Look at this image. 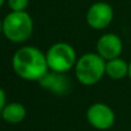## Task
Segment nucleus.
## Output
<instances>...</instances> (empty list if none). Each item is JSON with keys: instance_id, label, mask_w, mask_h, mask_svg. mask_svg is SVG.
<instances>
[{"instance_id": "obj_11", "label": "nucleus", "mask_w": 131, "mask_h": 131, "mask_svg": "<svg viewBox=\"0 0 131 131\" xmlns=\"http://www.w3.org/2000/svg\"><path fill=\"white\" fill-rule=\"evenodd\" d=\"M6 2L10 12H25L30 0H7Z\"/></svg>"}, {"instance_id": "obj_14", "label": "nucleus", "mask_w": 131, "mask_h": 131, "mask_svg": "<svg viewBox=\"0 0 131 131\" xmlns=\"http://www.w3.org/2000/svg\"><path fill=\"white\" fill-rule=\"evenodd\" d=\"M2 35V20L0 18V36Z\"/></svg>"}, {"instance_id": "obj_3", "label": "nucleus", "mask_w": 131, "mask_h": 131, "mask_svg": "<svg viewBox=\"0 0 131 131\" xmlns=\"http://www.w3.org/2000/svg\"><path fill=\"white\" fill-rule=\"evenodd\" d=\"M74 71L81 84L95 85L106 75V61L98 53H85L77 59Z\"/></svg>"}, {"instance_id": "obj_6", "label": "nucleus", "mask_w": 131, "mask_h": 131, "mask_svg": "<svg viewBox=\"0 0 131 131\" xmlns=\"http://www.w3.org/2000/svg\"><path fill=\"white\" fill-rule=\"evenodd\" d=\"M86 23L93 30H104L114 20V9L108 2L98 1L89 7L85 15Z\"/></svg>"}, {"instance_id": "obj_1", "label": "nucleus", "mask_w": 131, "mask_h": 131, "mask_svg": "<svg viewBox=\"0 0 131 131\" xmlns=\"http://www.w3.org/2000/svg\"><path fill=\"white\" fill-rule=\"evenodd\" d=\"M12 68L24 81H40L48 71L46 54L35 46H22L13 54Z\"/></svg>"}, {"instance_id": "obj_8", "label": "nucleus", "mask_w": 131, "mask_h": 131, "mask_svg": "<svg viewBox=\"0 0 131 131\" xmlns=\"http://www.w3.org/2000/svg\"><path fill=\"white\" fill-rule=\"evenodd\" d=\"M43 88L50 90L55 94H64L69 89V82L64 74L54 71H48L43 78L39 81Z\"/></svg>"}, {"instance_id": "obj_12", "label": "nucleus", "mask_w": 131, "mask_h": 131, "mask_svg": "<svg viewBox=\"0 0 131 131\" xmlns=\"http://www.w3.org/2000/svg\"><path fill=\"white\" fill-rule=\"evenodd\" d=\"M7 104V98H6V92L4 91V89L0 88V114H1L4 107Z\"/></svg>"}, {"instance_id": "obj_4", "label": "nucleus", "mask_w": 131, "mask_h": 131, "mask_svg": "<svg viewBox=\"0 0 131 131\" xmlns=\"http://www.w3.org/2000/svg\"><path fill=\"white\" fill-rule=\"evenodd\" d=\"M45 54L50 71L60 74H66L74 69L78 59L75 48L70 44L63 41L51 45Z\"/></svg>"}, {"instance_id": "obj_10", "label": "nucleus", "mask_w": 131, "mask_h": 131, "mask_svg": "<svg viewBox=\"0 0 131 131\" xmlns=\"http://www.w3.org/2000/svg\"><path fill=\"white\" fill-rule=\"evenodd\" d=\"M106 75L114 81L123 79L129 75V62L122 58L106 61Z\"/></svg>"}, {"instance_id": "obj_2", "label": "nucleus", "mask_w": 131, "mask_h": 131, "mask_svg": "<svg viewBox=\"0 0 131 131\" xmlns=\"http://www.w3.org/2000/svg\"><path fill=\"white\" fill-rule=\"evenodd\" d=\"M34 32V20L25 12H10L2 20V35L15 44L25 43Z\"/></svg>"}, {"instance_id": "obj_13", "label": "nucleus", "mask_w": 131, "mask_h": 131, "mask_svg": "<svg viewBox=\"0 0 131 131\" xmlns=\"http://www.w3.org/2000/svg\"><path fill=\"white\" fill-rule=\"evenodd\" d=\"M128 77H129L131 81V61L129 62V75H128Z\"/></svg>"}, {"instance_id": "obj_15", "label": "nucleus", "mask_w": 131, "mask_h": 131, "mask_svg": "<svg viewBox=\"0 0 131 131\" xmlns=\"http://www.w3.org/2000/svg\"><path fill=\"white\" fill-rule=\"evenodd\" d=\"M6 1H7V0H0V8H1V7L4 6L5 2H6Z\"/></svg>"}, {"instance_id": "obj_5", "label": "nucleus", "mask_w": 131, "mask_h": 131, "mask_svg": "<svg viewBox=\"0 0 131 131\" xmlns=\"http://www.w3.org/2000/svg\"><path fill=\"white\" fill-rule=\"evenodd\" d=\"M89 124L97 130H108L115 124L116 116L112 107L104 102H94L86 111Z\"/></svg>"}, {"instance_id": "obj_9", "label": "nucleus", "mask_w": 131, "mask_h": 131, "mask_svg": "<svg viewBox=\"0 0 131 131\" xmlns=\"http://www.w3.org/2000/svg\"><path fill=\"white\" fill-rule=\"evenodd\" d=\"M0 115L5 122L10 124H18L24 121L27 116V108L21 102H9L6 104Z\"/></svg>"}, {"instance_id": "obj_7", "label": "nucleus", "mask_w": 131, "mask_h": 131, "mask_svg": "<svg viewBox=\"0 0 131 131\" xmlns=\"http://www.w3.org/2000/svg\"><path fill=\"white\" fill-rule=\"evenodd\" d=\"M95 48H97V53L105 61H109L121 57L123 52V41L121 37L116 34L107 32L100 36Z\"/></svg>"}]
</instances>
